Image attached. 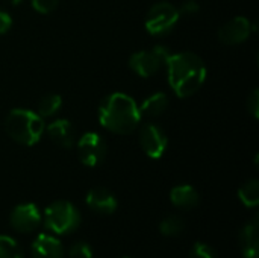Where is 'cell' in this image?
Wrapping results in <instances>:
<instances>
[{
  "label": "cell",
  "mask_w": 259,
  "mask_h": 258,
  "mask_svg": "<svg viewBox=\"0 0 259 258\" xmlns=\"http://www.w3.org/2000/svg\"><path fill=\"white\" fill-rule=\"evenodd\" d=\"M0 258H24L20 245L9 236H0Z\"/></svg>",
  "instance_id": "obj_19"
},
{
  "label": "cell",
  "mask_w": 259,
  "mask_h": 258,
  "mask_svg": "<svg viewBox=\"0 0 259 258\" xmlns=\"http://www.w3.org/2000/svg\"><path fill=\"white\" fill-rule=\"evenodd\" d=\"M253 30H256V26L252 24L249 18L240 15V17L229 20L219 29V40L223 44L235 46V44L246 41L252 35Z\"/></svg>",
  "instance_id": "obj_9"
},
{
  "label": "cell",
  "mask_w": 259,
  "mask_h": 258,
  "mask_svg": "<svg viewBox=\"0 0 259 258\" xmlns=\"http://www.w3.org/2000/svg\"><path fill=\"white\" fill-rule=\"evenodd\" d=\"M138 140H140V146L144 151V154L152 160L161 158L168 144L165 132L155 123L143 125L140 129Z\"/></svg>",
  "instance_id": "obj_8"
},
{
  "label": "cell",
  "mask_w": 259,
  "mask_h": 258,
  "mask_svg": "<svg viewBox=\"0 0 259 258\" xmlns=\"http://www.w3.org/2000/svg\"><path fill=\"white\" fill-rule=\"evenodd\" d=\"M33 258H64V246L61 240L49 234H39L32 243Z\"/></svg>",
  "instance_id": "obj_12"
},
{
  "label": "cell",
  "mask_w": 259,
  "mask_h": 258,
  "mask_svg": "<svg viewBox=\"0 0 259 258\" xmlns=\"http://www.w3.org/2000/svg\"><path fill=\"white\" fill-rule=\"evenodd\" d=\"M185 224L179 216H168L165 217L161 224H159V231L161 234L171 237V236H178L184 231Z\"/></svg>",
  "instance_id": "obj_20"
},
{
  "label": "cell",
  "mask_w": 259,
  "mask_h": 258,
  "mask_svg": "<svg viewBox=\"0 0 259 258\" xmlns=\"http://www.w3.org/2000/svg\"><path fill=\"white\" fill-rule=\"evenodd\" d=\"M190 258H217V255L211 246L205 243H196L190 251Z\"/></svg>",
  "instance_id": "obj_22"
},
{
  "label": "cell",
  "mask_w": 259,
  "mask_h": 258,
  "mask_svg": "<svg viewBox=\"0 0 259 258\" xmlns=\"http://www.w3.org/2000/svg\"><path fill=\"white\" fill-rule=\"evenodd\" d=\"M168 108V97L165 93H155L152 96H149L143 103L141 106L138 108L140 109V114L141 117H158L161 114L165 113V109Z\"/></svg>",
  "instance_id": "obj_16"
},
{
  "label": "cell",
  "mask_w": 259,
  "mask_h": 258,
  "mask_svg": "<svg viewBox=\"0 0 259 258\" xmlns=\"http://www.w3.org/2000/svg\"><path fill=\"white\" fill-rule=\"evenodd\" d=\"M246 106H247V113H249L255 120H258L259 119V90L258 88H255V90L250 93V96L247 97V103H246Z\"/></svg>",
  "instance_id": "obj_24"
},
{
  "label": "cell",
  "mask_w": 259,
  "mask_h": 258,
  "mask_svg": "<svg viewBox=\"0 0 259 258\" xmlns=\"http://www.w3.org/2000/svg\"><path fill=\"white\" fill-rule=\"evenodd\" d=\"M11 26H12L11 15L8 12H5V11L0 9V35L5 33V32H8L11 29Z\"/></svg>",
  "instance_id": "obj_26"
},
{
  "label": "cell",
  "mask_w": 259,
  "mask_h": 258,
  "mask_svg": "<svg viewBox=\"0 0 259 258\" xmlns=\"http://www.w3.org/2000/svg\"><path fill=\"white\" fill-rule=\"evenodd\" d=\"M170 201L175 207H178L181 210H191L199 205L200 196L193 186L182 184V186H176L171 189Z\"/></svg>",
  "instance_id": "obj_15"
},
{
  "label": "cell",
  "mask_w": 259,
  "mask_h": 258,
  "mask_svg": "<svg viewBox=\"0 0 259 258\" xmlns=\"http://www.w3.org/2000/svg\"><path fill=\"white\" fill-rule=\"evenodd\" d=\"M178 9H179V15H194V14H197L200 11V6L194 0H187Z\"/></svg>",
  "instance_id": "obj_25"
},
{
  "label": "cell",
  "mask_w": 259,
  "mask_h": 258,
  "mask_svg": "<svg viewBox=\"0 0 259 258\" xmlns=\"http://www.w3.org/2000/svg\"><path fill=\"white\" fill-rule=\"evenodd\" d=\"M47 134L50 137V140L58 144L59 148H65L70 149L74 146L76 143V134H74V128L73 125L65 120V119H59L52 122L47 126Z\"/></svg>",
  "instance_id": "obj_14"
},
{
  "label": "cell",
  "mask_w": 259,
  "mask_h": 258,
  "mask_svg": "<svg viewBox=\"0 0 259 258\" xmlns=\"http://www.w3.org/2000/svg\"><path fill=\"white\" fill-rule=\"evenodd\" d=\"M59 0H32V8L39 14H50L58 8Z\"/></svg>",
  "instance_id": "obj_23"
},
{
  "label": "cell",
  "mask_w": 259,
  "mask_h": 258,
  "mask_svg": "<svg viewBox=\"0 0 259 258\" xmlns=\"http://www.w3.org/2000/svg\"><path fill=\"white\" fill-rule=\"evenodd\" d=\"M68 255L70 258H93V249L88 243L77 242L70 248Z\"/></svg>",
  "instance_id": "obj_21"
},
{
  "label": "cell",
  "mask_w": 259,
  "mask_h": 258,
  "mask_svg": "<svg viewBox=\"0 0 259 258\" xmlns=\"http://www.w3.org/2000/svg\"><path fill=\"white\" fill-rule=\"evenodd\" d=\"M87 205L99 214H112L117 210V198L108 189L96 187L87 195Z\"/></svg>",
  "instance_id": "obj_11"
},
{
  "label": "cell",
  "mask_w": 259,
  "mask_h": 258,
  "mask_svg": "<svg viewBox=\"0 0 259 258\" xmlns=\"http://www.w3.org/2000/svg\"><path fill=\"white\" fill-rule=\"evenodd\" d=\"M168 84L173 91L185 99L200 90L206 79V67L203 59L193 52L170 53L165 61Z\"/></svg>",
  "instance_id": "obj_1"
},
{
  "label": "cell",
  "mask_w": 259,
  "mask_h": 258,
  "mask_svg": "<svg viewBox=\"0 0 259 258\" xmlns=\"http://www.w3.org/2000/svg\"><path fill=\"white\" fill-rule=\"evenodd\" d=\"M9 2H11L12 5H20V3H21L23 0H9Z\"/></svg>",
  "instance_id": "obj_27"
},
{
  "label": "cell",
  "mask_w": 259,
  "mask_h": 258,
  "mask_svg": "<svg viewBox=\"0 0 259 258\" xmlns=\"http://www.w3.org/2000/svg\"><path fill=\"white\" fill-rule=\"evenodd\" d=\"M6 134L23 146H33L39 141L44 132L42 117L33 111L17 108L9 111L5 119Z\"/></svg>",
  "instance_id": "obj_3"
},
{
  "label": "cell",
  "mask_w": 259,
  "mask_h": 258,
  "mask_svg": "<svg viewBox=\"0 0 259 258\" xmlns=\"http://www.w3.org/2000/svg\"><path fill=\"white\" fill-rule=\"evenodd\" d=\"M11 227L21 234H27L35 231L41 224V214L36 205L33 204H21L17 205L9 216Z\"/></svg>",
  "instance_id": "obj_10"
},
{
  "label": "cell",
  "mask_w": 259,
  "mask_h": 258,
  "mask_svg": "<svg viewBox=\"0 0 259 258\" xmlns=\"http://www.w3.org/2000/svg\"><path fill=\"white\" fill-rule=\"evenodd\" d=\"M240 249L244 258H256L259 251V219L253 217L240 233Z\"/></svg>",
  "instance_id": "obj_13"
},
{
  "label": "cell",
  "mask_w": 259,
  "mask_h": 258,
  "mask_svg": "<svg viewBox=\"0 0 259 258\" xmlns=\"http://www.w3.org/2000/svg\"><path fill=\"white\" fill-rule=\"evenodd\" d=\"M62 105V99L59 94H47L41 99L39 105H38V114L41 117H50L53 114H56L59 111Z\"/></svg>",
  "instance_id": "obj_18"
},
{
  "label": "cell",
  "mask_w": 259,
  "mask_h": 258,
  "mask_svg": "<svg viewBox=\"0 0 259 258\" xmlns=\"http://www.w3.org/2000/svg\"><path fill=\"white\" fill-rule=\"evenodd\" d=\"M179 18L181 15L178 6L168 2H158L149 9L144 20V26L150 35L158 36L170 32L176 26Z\"/></svg>",
  "instance_id": "obj_5"
},
{
  "label": "cell",
  "mask_w": 259,
  "mask_h": 258,
  "mask_svg": "<svg viewBox=\"0 0 259 258\" xmlns=\"http://www.w3.org/2000/svg\"><path fill=\"white\" fill-rule=\"evenodd\" d=\"M238 198L247 208H255L259 204V181L250 179L244 182L238 190Z\"/></svg>",
  "instance_id": "obj_17"
},
{
  "label": "cell",
  "mask_w": 259,
  "mask_h": 258,
  "mask_svg": "<svg viewBox=\"0 0 259 258\" xmlns=\"http://www.w3.org/2000/svg\"><path fill=\"white\" fill-rule=\"evenodd\" d=\"M170 52L165 46H156L152 50H141L131 56L129 67L141 78H150L156 75L165 64Z\"/></svg>",
  "instance_id": "obj_6"
},
{
  "label": "cell",
  "mask_w": 259,
  "mask_h": 258,
  "mask_svg": "<svg viewBox=\"0 0 259 258\" xmlns=\"http://www.w3.org/2000/svg\"><path fill=\"white\" fill-rule=\"evenodd\" d=\"M77 154L82 164L96 167L106 157V143L97 132H87L77 141Z\"/></svg>",
  "instance_id": "obj_7"
},
{
  "label": "cell",
  "mask_w": 259,
  "mask_h": 258,
  "mask_svg": "<svg viewBox=\"0 0 259 258\" xmlns=\"http://www.w3.org/2000/svg\"><path fill=\"white\" fill-rule=\"evenodd\" d=\"M44 225L49 231L67 236L76 231L80 225L79 210L68 201H56L44 211Z\"/></svg>",
  "instance_id": "obj_4"
},
{
  "label": "cell",
  "mask_w": 259,
  "mask_h": 258,
  "mask_svg": "<svg viewBox=\"0 0 259 258\" xmlns=\"http://www.w3.org/2000/svg\"><path fill=\"white\" fill-rule=\"evenodd\" d=\"M141 120L135 100L123 93H112L99 106V122L111 132L126 135L138 128Z\"/></svg>",
  "instance_id": "obj_2"
}]
</instances>
